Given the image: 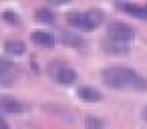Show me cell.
Here are the masks:
<instances>
[{"mask_svg": "<svg viewBox=\"0 0 147 129\" xmlns=\"http://www.w3.org/2000/svg\"><path fill=\"white\" fill-rule=\"evenodd\" d=\"M103 83L111 89H127V87H135L137 91L147 89V81L129 67H107L103 71Z\"/></svg>", "mask_w": 147, "mask_h": 129, "instance_id": "obj_1", "label": "cell"}, {"mask_svg": "<svg viewBox=\"0 0 147 129\" xmlns=\"http://www.w3.org/2000/svg\"><path fill=\"white\" fill-rule=\"evenodd\" d=\"M107 38L117 41L121 45H129L135 38V30L129 24H125V22H111L107 26Z\"/></svg>", "mask_w": 147, "mask_h": 129, "instance_id": "obj_2", "label": "cell"}, {"mask_svg": "<svg viewBox=\"0 0 147 129\" xmlns=\"http://www.w3.org/2000/svg\"><path fill=\"white\" fill-rule=\"evenodd\" d=\"M53 77L63 87H71V85L77 83V71L73 67H67V65H61V67L53 69Z\"/></svg>", "mask_w": 147, "mask_h": 129, "instance_id": "obj_3", "label": "cell"}, {"mask_svg": "<svg viewBox=\"0 0 147 129\" xmlns=\"http://www.w3.org/2000/svg\"><path fill=\"white\" fill-rule=\"evenodd\" d=\"M0 111L6 113V115H16V113H22V111H24V105H22L16 97L0 95Z\"/></svg>", "mask_w": 147, "mask_h": 129, "instance_id": "obj_4", "label": "cell"}, {"mask_svg": "<svg viewBox=\"0 0 147 129\" xmlns=\"http://www.w3.org/2000/svg\"><path fill=\"white\" fill-rule=\"evenodd\" d=\"M16 79V69H14V63L8 61V59H2L0 57V85H12Z\"/></svg>", "mask_w": 147, "mask_h": 129, "instance_id": "obj_5", "label": "cell"}, {"mask_svg": "<svg viewBox=\"0 0 147 129\" xmlns=\"http://www.w3.org/2000/svg\"><path fill=\"white\" fill-rule=\"evenodd\" d=\"M67 22H69L71 26H75L77 30H83V32L93 30V24L89 22L87 12H69V14H67Z\"/></svg>", "mask_w": 147, "mask_h": 129, "instance_id": "obj_6", "label": "cell"}, {"mask_svg": "<svg viewBox=\"0 0 147 129\" xmlns=\"http://www.w3.org/2000/svg\"><path fill=\"white\" fill-rule=\"evenodd\" d=\"M30 41L34 45H38V47H42V49H53L55 43H57L55 34H51L49 30H32L30 32Z\"/></svg>", "mask_w": 147, "mask_h": 129, "instance_id": "obj_7", "label": "cell"}, {"mask_svg": "<svg viewBox=\"0 0 147 129\" xmlns=\"http://www.w3.org/2000/svg\"><path fill=\"white\" fill-rule=\"evenodd\" d=\"M77 95H79V99L85 101V103H99V101L103 99V95H101L97 89H93V87H81V89L77 91Z\"/></svg>", "mask_w": 147, "mask_h": 129, "instance_id": "obj_8", "label": "cell"}, {"mask_svg": "<svg viewBox=\"0 0 147 129\" xmlns=\"http://www.w3.org/2000/svg\"><path fill=\"white\" fill-rule=\"evenodd\" d=\"M4 51L8 55H12V57H22L26 53V45L22 41H18V38H10V41L4 43Z\"/></svg>", "mask_w": 147, "mask_h": 129, "instance_id": "obj_9", "label": "cell"}, {"mask_svg": "<svg viewBox=\"0 0 147 129\" xmlns=\"http://www.w3.org/2000/svg\"><path fill=\"white\" fill-rule=\"evenodd\" d=\"M103 49H105L109 55H125V53L129 51V45H121V43H117V41L107 38V41H103Z\"/></svg>", "mask_w": 147, "mask_h": 129, "instance_id": "obj_10", "label": "cell"}, {"mask_svg": "<svg viewBox=\"0 0 147 129\" xmlns=\"http://www.w3.org/2000/svg\"><path fill=\"white\" fill-rule=\"evenodd\" d=\"M121 8H123L127 14H131L133 18L147 20V10H145V6H139V4H129V2H125V4H121Z\"/></svg>", "mask_w": 147, "mask_h": 129, "instance_id": "obj_11", "label": "cell"}, {"mask_svg": "<svg viewBox=\"0 0 147 129\" xmlns=\"http://www.w3.org/2000/svg\"><path fill=\"white\" fill-rule=\"evenodd\" d=\"M87 18H89V22L93 24V28H97V26L105 20V12H103V10L93 8V10H87Z\"/></svg>", "mask_w": 147, "mask_h": 129, "instance_id": "obj_12", "label": "cell"}, {"mask_svg": "<svg viewBox=\"0 0 147 129\" xmlns=\"http://www.w3.org/2000/svg\"><path fill=\"white\" fill-rule=\"evenodd\" d=\"M34 18H36L38 22L49 24V22H53V20H55V14L51 12V8H38V10L34 12Z\"/></svg>", "mask_w": 147, "mask_h": 129, "instance_id": "obj_13", "label": "cell"}, {"mask_svg": "<svg viewBox=\"0 0 147 129\" xmlns=\"http://www.w3.org/2000/svg\"><path fill=\"white\" fill-rule=\"evenodd\" d=\"M61 41L65 43V45H69V47H83V41L77 36V34H73V32H65L63 36H61Z\"/></svg>", "mask_w": 147, "mask_h": 129, "instance_id": "obj_14", "label": "cell"}, {"mask_svg": "<svg viewBox=\"0 0 147 129\" xmlns=\"http://www.w3.org/2000/svg\"><path fill=\"white\" fill-rule=\"evenodd\" d=\"M85 129H103V121L95 115H87L85 117Z\"/></svg>", "mask_w": 147, "mask_h": 129, "instance_id": "obj_15", "label": "cell"}, {"mask_svg": "<svg viewBox=\"0 0 147 129\" xmlns=\"http://www.w3.org/2000/svg\"><path fill=\"white\" fill-rule=\"evenodd\" d=\"M2 18H4L8 24H14V26L20 24V16H18L16 12H12V10H4V12H2Z\"/></svg>", "mask_w": 147, "mask_h": 129, "instance_id": "obj_16", "label": "cell"}, {"mask_svg": "<svg viewBox=\"0 0 147 129\" xmlns=\"http://www.w3.org/2000/svg\"><path fill=\"white\" fill-rule=\"evenodd\" d=\"M49 2H51L53 6H63V4H69L71 0H49Z\"/></svg>", "mask_w": 147, "mask_h": 129, "instance_id": "obj_17", "label": "cell"}, {"mask_svg": "<svg viewBox=\"0 0 147 129\" xmlns=\"http://www.w3.org/2000/svg\"><path fill=\"white\" fill-rule=\"evenodd\" d=\"M0 129H10V125H8V121L2 117V115H0Z\"/></svg>", "mask_w": 147, "mask_h": 129, "instance_id": "obj_18", "label": "cell"}, {"mask_svg": "<svg viewBox=\"0 0 147 129\" xmlns=\"http://www.w3.org/2000/svg\"><path fill=\"white\" fill-rule=\"evenodd\" d=\"M143 119L147 121V107H143Z\"/></svg>", "mask_w": 147, "mask_h": 129, "instance_id": "obj_19", "label": "cell"}, {"mask_svg": "<svg viewBox=\"0 0 147 129\" xmlns=\"http://www.w3.org/2000/svg\"><path fill=\"white\" fill-rule=\"evenodd\" d=\"M145 10H147V6H145Z\"/></svg>", "mask_w": 147, "mask_h": 129, "instance_id": "obj_20", "label": "cell"}]
</instances>
